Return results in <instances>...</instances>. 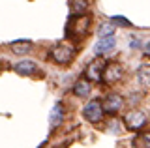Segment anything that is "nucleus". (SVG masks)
Wrapping results in <instances>:
<instances>
[{"mask_svg": "<svg viewBox=\"0 0 150 148\" xmlns=\"http://www.w3.org/2000/svg\"><path fill=\"white\" fill-rule=\"evenodd\" d=\"M73 56H75V49L71 45H68V43H56L49 53V58L53 60V62L60 64V66L69 64L73 60Z\"/></svg>", "mask_w": 150, "mask_h": 148, "instance_id": "f257e3e1", "label": "nucleus"}, {"mask_svg": "<svg viewBox=\"0 0 150 148\" xmlns=\"http://www.w3.org/2000/svg\"><path fill=\"white\" fill-rule=\"evenodd\" d=\"M115 34V25L112 23H101L100 28H98V36L100 38H107V36Z\"/></svg>", "mask_w": 150, "mask_h": 148, "instance_id": "dca6fc26", "label": "nucleus"}, {"mask_svg": "<svg viewBox=\"0 0 150 148\" xmlns=\"http://www.w3.org/2000/svg\"><path fill=\"white\" fill-rule=\"evenodd\" d=\"M73 28V36L75 38H84L90 30V15H81L75 17V25H69L68 30Z\"/></svg>", "mask_w": 150, "mask_h": 148, "instance_id": "0eeeda50", "label": "nucleus"}, {"mask_svg": "<svg viewBox=\"0 0 150 148\" xmlns=\"http://www.w3.org/2000/svg\"><path fill=\"white\" fill-rule=\"evenodd\" d=\"M103 105H101V101L100 99H92V101H88L86 105L83 107V116L88 120V122H92V124H96V122H100V120L103 118Z\"/></svg>", "mask_w": 150, "mask_h": 148, "instance_id": "7ed1b4c3", "label": "nucleus"}, {"mask_svg": "<svg viewBox=\"0 0 150 148\" xmlns=\"http://www.w3.org/2000/svg\"><path fill=\"white\" fill-rule=\"evenodd\" d=\"M90 90H92V82L86 81V79H79L73 85V92H75V96H79V98H86V96H90Z\"/></svg>", "mask_w": 150, "mask_h": 148, "instance_id": "1a4fd4ad", "label": "nucleus"}, {"mask_svg": "<svg viewBox=\"0 0 150 148\" xmlns=\"http://www.w3.org/2000/svg\"><path fill=\"white\" fill-rule=\"evenodd\" d=\"M101 105H103V113L115 114V113H118V111L122 109V105H124V98H122L120 94H109L105 99L101 101Z\"/></svg>", "mask_w": 150, "mask_h": 148, "instance_id": "423d86ee", "label": "nucleus"}, {"mask_svg": "<svg viewBox=\"0 0 150 148\" xmlns=\"http://www.w3.org/2000/svg\"><path fill=\"white\" fill-rule=\"evenodd\" d=\"M144 124H146V114L141 113V111H129V113L124 116V126L128 129H131V131L141 129Z\"/></svg>", "mask_w": 150, "mask_h": 148, "instance_id": "39448f33", "label": "nucleus"}, {"mask_svg": "<svg viewBox=\"0 0 150 148\" xmlns=\"http://www.w3.org/2000/svg\"><path fill=\"white\" fill-rule=\"evenodd\" d=\"M139 45H141V43H139L137 39H133V41H131V47H139Z\"/></svg>", "mask_w": 150, "mask_h": 148, "instance_id": "6ab92c4d", "label": "nucleus"}, {"mask_svg": "<svg viewBox=\"0 0 150 148\" xmlns=\"http://www.w3.org/2000/svg\"><path fill=\"white\" fill-rule=\"evenodd\" d=\"M30 49H32V41L28 39H19L15 43H11V51L15 54H26Z\"/></svg>", "mask_w": 150, "mask_h": 148, "instance_id": "4468645a", "label": "nucleus"}, {"mask_svg": "<svg viewBox=\"0 0 150 148\" xmlns=\"http://www.w3.org/2000/svg\"><path fill=\"white\" fill-rule=\"evenodd\" d=\"M105 60L103 58H94L90 64L86 66V69H84V79L90 81V82H100L101 77H103V69H105Z\"/></svg>", "mask_w": 150, "mask_h": 148, "instance_id": "f03ea898", "label": "nucleus"}, {"mask_svg": "<svg viewBox=\"0 0 150 148\" xmlns=\"http://www.w3.org/2000/svg\"><path fill=\"white\" fill-rule=\"evenodd\" d=\"M133 148H150V131H141L133 139Z\"/></svg>", "mask_w": 150, "mask_h": 148, "instance_id": "9b49d317", "label": "nucleus"}, {"mask_svg": "<svg viewBox=\"0 0 150 148\" xmlns=\"http://www.w3.org/2000/svg\"><path fill=\"white\" fill-rule=\"evenodd\" d=\"M88 6H90V2H88V0H71V11H73L77 17L86 15Z\"/></svg>", "mask_w": 150, "mask_h": 148, "instance_id": "ddd939ff", "label": "nucleus"}, {"mask_svg": "<svg viewBox=\"0 0 150 148\" xmlns=\"http://www.w3.org/2000/svg\"><path fill=\"white\" fill-rule=\"evenodd\" d=\"M122 75H124V68H122V64L118 62H109L103 69V77L101 81L105 82V85H115V82H118L122 79Z\"/></svg>", "mask_w": 150, "mask_h": 148, "instance_id": "20e7f679", "label": "nucleus"}, {"mask_svg": "<svg viewBox=\"0 0 150 148\" xmlns=\"http://www.w3.org/2000/svg\"><path fill=\"white\" fill-rule=\"evenodd\" d=\"M112 23H120V26H129V21L128 19H124V17H112Z\"/></svg>", "mask_w": 150, "mask_h": 148, "instance_id": "f3484780", "label": "nucleus"}, {"mask_svg": "<svg viewBox=\"0 0 150 148\" xmlns=\"http://www.w3.org/2000/svg\"><path fill=\"white\" fill-rule=\"evenodd\" d=\"M144 56H150V41L144 45Z\"/></svg>", "mask_w": 150, "mask_h": 148, "instance_id": "a211bd4d", "label": "nucleus"}, {"mask_svg": "<svg viewBox=\"0 0 150 148\" xmlns=\"http://www.w3.org/2000/svg\"><path fill=\"white\" fill-rule=\"evenodd\" d=\"M13 69H15L19 75H32V73L38 69V66H36V62H32V60H21V62L15 64Z\"/></svg>", "mask_w": 150, "mask_h": 148, "instance_id": "9d476101", "label": "nucleus"}, {"mask_svg": "<svg viewBox=\"0 0 150 148\" xmlns=\"http://www.w3.org/2000/svg\"><path fill=\"white\" fill-rule=\"evenodd\" d=\"M62 118H64V109H62L60 103H56L53 107V111H51V116H49L51 126H58V124L62 122Z\"/></svg>", "mask_w": 150, "mask_h": 148, "instance_id": "2eb2a0df", "label": "nucleus"}, {"mask_svg": "<svg viewBox=\"0 0 150 148\" xmlns=\"http://www.w3.org/2000/svg\"><path fill=\"white\" fill-rule=\"evenodd\" d=\"M115 45H116V39H115V36H107V38H100L98 39V43L94 45V54H96L98 58H101L103 54H107L109 51L115 49Z\"/></svg>", "mask_w": 150, "mask_h": 148, "instance_id": "6e6552de", "label": "nucleus"}, {"mask_svg": "<svg viewBox=\"0 0 150 148\" xmlns=\"http://www.w3.org/2000/svg\"><path fill=\"white\" fill-rule=\"evenodd\" d=\"M137 79L143 86H150V64H143L137 69Z\"/></svg>", "mask_w": 150, "mask_h": 148, "instance_id": "f8f14e48", "label": "nucleus"}]
</instances>
